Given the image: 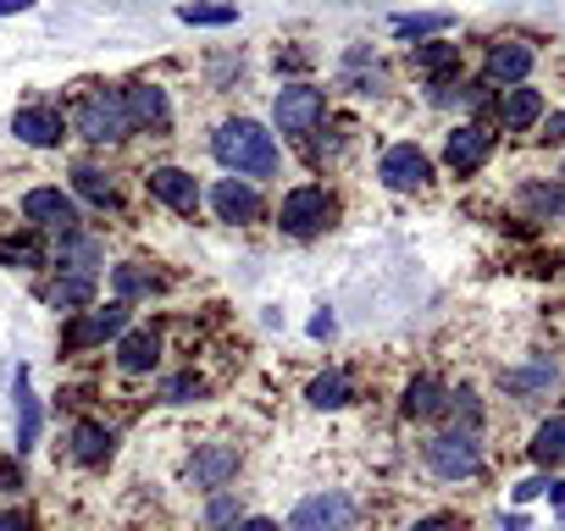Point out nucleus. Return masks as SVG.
<instances>
[{"label": "nucleus", "instance_id": "9b49d317", "mask_svg": "<svg viewBox=\"0 0 565 531\" xmlns=\"http://www.w3.org/2000/svg\"><path fill=\"white\" fill-rule=\"evenodd\" d=\"M12 133H18L23 144H34V150H51V144L67 139V117L51 111V106H23V111L12 117Z\"/></svg>", "mask_w": 565, "mask_h": 531}, {"label": "nucleus", "instance_id": "473e14b6", "mask_svg": "<svg viewBox=\"0 0 565 531\" xmlns=\"http://www.w3.org/2000/svg\"><path fill=\"white\" fill-rule=\"evenodd\" d=\"M145 289H150L145 272H134V266H117V300H134V294H145Z\"/></svg>", "mask_w": 565, "mask_h": 531}, {"label": "nucleus", "instance_id": "c85d7f7f", "mask_svg": "<svg viewBox=\"0 0 565 531\" xmlns=\"http://www.w3.org/2000/svg\"><path fill=\"white\" fill-rule=\"evenodd\" d=\"M504 388L510 393H543V388H554V360H537L526 371H504Z\"/></svg>", "mask_w": 565, "mask_h": 531}, {"label": "nucleus", "instance_id": "c756f323", "mask_svg": "<svg viewBox=\"0 0 565 531\" xmlns=\"http://www.w3.org/2000/svg\"><path fill=\"white\" fill-rule=\"evenodd\" d=\"M521 199H526L537 216H565V188H543V183H532V188H521Z\"/></svg>", "mask_w": 565, "mask_h": 531}, {"label": "nucleus", "instance_id": "aec40b11", "mask_svg": "<svg viewBox=\"0 0 565 531\" xmlns=\"http://www.w3.org/2000/svg\"><path fill=\"white\" fill-rule=\"evenodd\" d=\"M40 443V399L29 388V371H18V454Z\"/></svg>", "mask_w": 565, "mask_h": 531}, {"label": "nucleus", "instance_id": "72a5a7b5", "mask_svg": "<svg viewBox=\"0 0 565 531\" xmlns=\"http://www.w3.org/2000/svg\"><path fill=\"white\" fill-rule=\"evenodd\" d=\"M548 487H554V476H532V481H521V487H515V503H532V498H537V492H548Z\"/></svg>", "mask_w": 565, "mask_h": 531}, {"label": "nucleus", "instance_id": "5701e85b", "mask_svg": "<svg viewBox=\"0 0 565 531\" xmlns=\"http://www.w3.org/2000/svg\"><path fill=\"white\" fill-rule=\"evenodd\" d=\"M532 459H537V465H559V459H565V415H548V421L532 432Z\"/></svg>", "mask_w": 565, "mask_h": 531}, {"label": "nucleus", "instance_id": "2eb2a0df", "mask_svg": "<svg viewBox=\"0 0 565 531\" xmlns=\"http://www.w3.org/2000/svg\"><path fill=\"white\" fill-rule=\"evenodd\" d=\"M122 100H128L134 128H167V122H172L167 89H156V84H134V89H122Z\"/></svg>", "mask_w": 565, "mask_h": 531}, {"label": "nucleus", "instance_id": "f3484780", "mask_svg": "<svg viewBox=\"0 0 565 531\" xmlns=\"http://www.w3.org/2000/svg\"><path fill=\"white\" fill-rule=\"evenodd\" d=\"M156 360H161V338L145 327V333H122L117 338V366L128 371V377H145V371H156Z\"/></svg>", "mask_w": 565, "mask_h": 531}, {"label": "nucleus", "instance_id": "f03ea898", "mask_svg": "<svg viewBox=\"0 0 565 531\" xmlns=\"http://www.w3.org/2000/svg\"><path fill=\"white\" fill-rule=\"evenodd\" d=\"M333 194L328 188H317V183H300V188H289L282 194V205H277V221H282V232H295V238H317V232H328L333 227Z\"/></svg>", "mask_w": 565, "mask_h": 531}, {"label": "nucleus", "instance_id": "393cba45", "mask_svg": "<svg viewBox=\"0 0 565 531\" xmlns=\"http://www.w3.org/2000/svg\"><path fill=\"white\" fill-rule=\"evenodd\" d=\"M45 300H51L56 311H78V305H89V300H95V278H89V272H73V278H62Z\"/></svg>", "mask_w": 565, "mask_h": 531}, {"label": "nucleus", "instance_id": "4be33fe9", "mask_svg": "<svg viewBox=\"0 0 565 531\" xmlns=\"http://www.w3.org/2000/svg\"><path fill=\"white\" fill-rule=\"evenodd\" d=\"M411 62L422 78H449V73H460V45H416Z\"/></svg>", "mask_w": 565, "mask_h": 531}, {"label": "nucleus", "instance_id": "4c0bfd02", "mask_svg": "<svg viewBox=\"0 0 565 531\" xmlns=\"http://www.w3.org/2000/svg\"><path fill=\"white\" fill-rule=\"evenodd\" d=\"M34 0H0V18H18V12H29Z\"/></svg>", "mask_w": 565, "mask_h": 531}, {"label": "nucleus", "instance_id": "7ed1b4c3", "mask_svg": "<svg viewBox=\"0 0 565 531\" xmlns=\"http://www.w3.org/2000/svg\"><path fill=\"white\" fill-rule=\"evenodd\" d=\"M78 133L95 139V144H117L134 133V117H128V100L117 89H89L84 106H78Z\"/></svg>", "mask_w": 565, "mask_h": 531}, {"label": "nucleus", "instance_id": "dca6fc26", "mask_svg": "<svg viewBox=\"0 0 565 531\" xmlns=\"http://www.w3.org/2000/svg\"><path fill=\"white\" fill-rule=\"evenodd\" d=\"M543 95L537 89H526V84H515V89H504V100H499V117H504V133H526L532 122H543Z\"/></svg>", "mask_w": 565, "mask_h": 531}, {"label": "nucleus", "instance_id": "a211bd4d", "mask_svg": "<svg viewBox=\"0 0 565 531\" xmlns=\"http://www.w3.org/2000/svg\"><path fill=\"white\" fill-rule=\"evenodd\" d=\"M233 470H238V448H233V443H211V448H200L194 465H189L194 487H222Z\"/></svg>", "mask_w": 565, "mask_h": 531}, {"label": "nucleus", "instance_id": "f8f14e48", "mask_svg": "<svg viewBox=\"0 0 565 531\" xmlns=\"http://www.w3.org/2000/svg\"><path fill=\"white\" fill-rule=\"evenodd\" d=\"M150 194H156L161 205H172L178 216H194V210H200V183H194V172H183V166H156V172H150Z\"/></svg>", "mask_w": 565, "mask_h": 531}, {"label": "nucleus", "instance_id": "ddd939ff", "mask_svg": "<svg viewBox=\"0 0 565 531\" xmlns=\"http://www.w3.org/2000/svg\"><path fill=\"white\" fill-rule=\"evenodd\" d=\"M211 205H216V216L222 221H260V194L244 183V177H222L216 188H211Z\"/></svg>", "mask_w": 565, "mask_h": 531}, {"label": "nucleus", "instance_id": "9d476101", "mask_svg": "<svg viewBox=\"0 0 565 531\" xmlns=\"http://www.w3.org/2000/svg\"><path fill=\"white\" fill-rule=\"evenodd\" d=\"M493 155V133L488 128H477V122H460L455 133H449V144H444V161H449V172H477L482 161Z\"/></svg>", "mask_w": 565, "mask_h": 531}, {"label": "nucleus", "instance_id": "a878e982", "mask_svg": "<svg viewBox=\"0 0 565 531\" xmlns=\"http://www.w3.org/2000/svg\"><path fill=\"white\" fill-rule=\"evenodd\" d=\"M233 18H238V7H200V0L178 7V23H189V29H227Z\"/></svg>", "mask_w": 565, "mask_h": 531}, {"label": "nucleus", "instance_id": "6ab92c4d", "mask_svg": "<svg viewBox=\"0 0 565 531\" xmlns=\"http://www.w3.org/2000/svg\"><path fill=\"white\" fill-rule=\"evenodd\" d=\"M111 448H117L111 426H100V421L73 426V459H78V465H106V459H111Z\"/></svg>", "mask_w": 565, "mask_h": 531}, {"label": "nucleus", "instance_id": "e433bc0d", "mask_svg": "<svg viewBox=\"0 0 565 531\" xmlns=\"http://www.w3.org/2000/svg\"><path fill=\"white\" fill-rule=\"evenodd\" d=\"M411 531H460V525H455L449 514H427V520H416Z\"/></svg>", "mask_w": 565, "mask_h": 531}, {"label": "nucleus", "instance_id": "b1692460", "mask_svg": "<svg viewBox=\"0 0 565 531\" xmlns=\"http://www.w3.org/2000/svg\"><path fill=\"white\" fill-rule=\"evenodd\" d=\"M306 399H311L317 410H344L355 393H350V377H344V371H328V377H317V382L306 388Z\"/></svg>", "mask_w": 565, "mask_h": 531}, {"label": "nucleus", "instance_id": "58836bf2", "mask_svg": "<svg viewBox=\"0 0 565 531\" xmlns=\"http://www.w3.org/2000/svg\"><path fill=\"white\" fill-rule=\"evenodd\" d=\"M238 531H282V525H277V520H244Z\"/></svg>", "mask_w": 565, "mask_h": 531}, {"label": "nucleus", "instance_id": "bb28decb", "mask_svg": "<svg viewBox=\"0 0 565 531\" xmlns=\"http://www.w3.org/2000/svg\"><path fill=\"white\" fill-rule=\"evenodd\" d=\"M444 29H455V18H449V12H416V18H394V34H399V40H427V34H444Z\"/></svg>", "mask_w": 565, "mask_h": 531}, {"label": "nucleus", "instance_id": "4468645a", "mask_svg": "<svg viewBox=\"0 0 565 531\" xmlns=\"http://www.w3.org/2000/svg\"><path fill=\"white\" fill-rule=\"evenodd\" d=\"M532 45H521V40H504V45H493L488 51V84H504V89H515V84H526V73H532Z\"/></svg>", "mask_w": 565, "mask_h": 531}, {"label": "nucleus", "instance_id": "f704fd0d", "mask_svg": "<svg viewBox=\"0 0 565 531\" xmlns=\"http://www.w3.org/2000/svg\"><path fill=\"white\" fill-rule=\"evenodd\" d=\"M233 514H238V503H233V498H211V509H205V520H211V525H227Z\"/></svg>", "mask_w": 565, "mask_h": 531}, {"label": "nucleus", "instance_id": "412c9836", "mask_svg": "<svg viewBox=\"0 0 565 531\" xmlns=\"http://www.w3.org/2000/svg\"><path fill=\"white\" fill-rule=\"evenodd\" d=\"M438 410H449V393H444L433 377H416V382L405 388V415H411V421H427V415H438Z\"/></svg>", "mask_w": 565, "mask_h": 531}, {"label": "nucleus", "instance_id": "2f4dec72", "mask_svg": "<svg viewBox=\"0 0 565 531\" xmlns=\"http://www.w3.org/2000/svg\"><path fill=\"white\" fill-rule=\"evenodd\" d=\"M200 393H205L200 377H172V382L161 388V404H189V399H200Z\"/></svg>", "mask_w": 565, "mask_h": 531}, {"label": "nucleus", "instance_id": "cd10ccee", "mask_svg": "<svg viewBox=\"0 0 565 531\" xmlns=\"http://www.w3.org/2000/svg\"><path fill=\"white\" fill-rule=\"evenodd\" d=\"M0 266H23V272H29V266H45V249H40V238H0Z\"/></svg>", "mask_w": 565, "mask_h": 531}, {"label": "nucleus", "instance_id": "f257e3e1", "mask_svg": "<svg viewBox=\"0 0 565 531\" xmlns=\"http://www.w3.org/2000/svg\"><path fill=\"white\" fill-rule=\"evenodd\" d=\"M211 155L233 172V177H271L277 172V144L260 122L238 117V122H222L216 139H211Z\"/></svg>", "mask_w": 565, "mask_h": 531}, {"label": "nucleus", "instance_id": "c9c22d12", "mask_svg": "<svg viewBox=\"0 0 565 531\" xmlns=\"http://www.w3.org/2000/svg\"><path fill=\"white\" fill-rule=\"evenodd\" d=\"M543 139H548V144H565V111L543 117Z\"/></svg>", "mask_w": 565, "mask_h": 531}, {"label": "nucleus", "instance_id": "20e7f679", "mask_svg": "<svg viewBox=\"0 0 565 531\" xmlns=\"http://www.w3.org/2000/svg\"><path fill=\"white\" fill-rule=\"evenodd\" d=\"M322 117H328V95L311 89V84H289V89L277 95V106H271V122H277L282 133H295V139L311 133Z\"/></svg>", "mask_w": 565, "mask_h": 531}, {"label": "nucleus", "instance_id": "0eeeda50", "mask_svg": "<svg viewBox=\"0 0 565 531\" xmlns=\"http://www.w3.org/2000/svg\"><path fill=\"white\" fill-rule=\"evenodd\" d=\"M427 465H433L444 481H460V476H477L482 448H477V437H471V432H444V437H433V443H427Z\"/></svg>", "mask_w": 565, "mask_h": 531}, {"label": "nucleus", "instance_id": "423d86ee", "mask_svg": "<svg viewBox=\"0 0 565 531\" xmlns=\"http://www.w3.org/2000/svg\"><path fill=\"white\" fill-rule=\"evenodd\" d=\"M289 531H355V503L344 492H311L289 514Z\"/></svg>", "mask_w": 565, "mask_h": 531}, {"label": "nucleus", "instance_id": "6e6552de", "mask_svg": "<svg viewBox=\"0 0 565 531\" xmlns=\"http://www.w3.org/2000/svg\"><path fill=\"white\" fill-rule=\"evenodd\" d=\"M377 177H383L388 188L411 194V188H427V183H433V161H427V150H416V144H394V150H383Z\"/></svg>", "mask_w": 565, "mask_h": 531}, {"label": "nucleus", "instance_id": "1a4fd4ad", "mask_svg": "<svg viewBox=\"0 0 565 531\" xmlns=\"http://www.w3.org/2000/svg\"><path fill=\"white\" fill-rule=\"evenodd\" d=\"M23 216L34 227H51V232H78V205L62 188H29L23 194Z\"/></svg>", "mask_w": 565, "mask_h": 531}, {"label": "nucleus", "instance_id": "7c9ffc66", "mask_svg": "<svg viewBox=\"0 0 565 531\" xmlns=\"http://www.w3.org/2000/svg\"><path fill=\"white\" fill-rule=\"evenodd\" d=\"M73 183H78V194H89V199L111 205V183H106V172H95V166H78V172H73Z\"/></svg>", "mask_w": 565, "mask_h": 531}, {"label": "nucleus", "instance_id": "39448f33", "mask_svg": "<svg viewBox=\"0 0 565 531\" xmlns=\"http://www.w3.org/2000/svg\"><path fill=\"white\" fill-rule=\"evenodd\" d=\"M128 333V300H111V305H95V311H84L67 333H62V344L67 349H95V344H106V338H122Z\"/></svg>", "mask_w": 565, "mask_h": 531}, {"label": "nucleus", "instance_id": "ea45409f", "mask_svg": "<svg viewBox=\"0 0 565 531\" xmlns=\"http://www.w3.org/2000/svg\"><path fill=\"white\" fill-rule=\"evenodd\" d=\"M0 531H29V525H23V514H0Z\"/></svg>", "mask_w": 565, "mask_h": 531}]
</instances>
